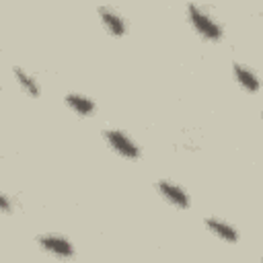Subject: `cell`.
<instances>
[{
  "mask_svg": "<svg viewBox=\"0 0 263 263\" xmlns=\"http://www.w3.org/2000/svg\"><path fill=\"white\" fill-rule=\"evenodd\" d=\"M185 10H187V18H189L193 31H195L201 39H205V41H220V39H222L224 29H222V25L210 14L208 8H203V6H199V4H187Z\"/></svg>",
  "mask_w": 263,
  "mask_h": 263,
  "instance_id": "cell-1",
  "label": "cell"
},
{
  "mask_svg": "<svg viewBox=\"0 0 263 263\" xmlns=\"http://www.w3.org/2000/svg\"><path fill=\"white\" fill-rule=\"evenodd\" d=\"M103 138L109 144V148L113 152H117L121 158H125V160H138L140 154H142L140 152V146L125 132H121V129H113V127L103 129Z\"/></svg>",
  "mask_w": 263,
  "mask_h": 263,
  "instance_id": "cell-2",
  "label": "cell"
},
{
  "mask_svg": "<svg viewBox=\"0 0 263 263\" xmlns=\"http://www.w3.org/2000/svg\"><path fill=\"white\" fill-rule=\"evenodd\" d=\"M37 242L45 253H49V255H53L58 259H72L74 257V245L62 234L45 232V234L37 236Z\"/></svg>",
  "mask_w": 263,
  "mask_h": 263,
  "instance_id": "cell-3",
  "label": "cell"
},
{
  "mask_svg": "<svg viewBox=\"0 0 263 263\" xmlns=\"http://www.w3.org/2000/svg\"><path fill=\"white\" fill-rule=\"evenodd\" d=\"M156 191L160 193V197H164V201H168L171 205H175V208H179V210H187V208L191 205L189 193H187L181 185H177V183H173V181H168V179L156 181Z\"/></svg>",
  "mask_w": 263,
  "mask_h": 263,
  "instance_id": "cell-4",
  "label": "cell"
},
{
  "mask_svg": "<svg viewBox=\"0 0 263 263\" xmlns=\"http://www.w3.org/2000/svg\"><path fill=\"white\" fill-rule=\"evenodd\" d=\"M97 12H99L101 23H103V27L107 29L109 35H113V37H123V35L127 33V25H125L123 16L119 14V10H115L113 6H99Z\"/></svg>",
  "mask_w": 263,
  "mask_h": 263,
  "instance_id": "cell-5",
  "label": "cell"
},
{
  "mask_svg": "<svg viewBox=\"0 0 263 263\" xmlns=\"http://www.w3.org/2000/svg\"><path fill=\"white\" fill-rule=\"evenodd\" d=\"M203 224H205V228H208V230H210L214 236H218L220 240L230 242V245L238 242V230H236V228H234L230 222L210 216V218H205V220H203Z\"/></svg>",
  "mask_w": 263,
  "mask_h": 263,
  "instance_id": "cell-6",
  "label": "cell"
},
{
  "mask_svg": "<svg viewBox=\"0 0 263 263\" xmlns=\"http://www.w3.org/2000/svg\"><path fill=\"white\" fill-rule=\"evenodd\" d=\"M232 70H234V78H236V82H238V86H240L242 90H247V92H259L261 80H259V76H257L249 66L234 62V64H232Z\"/></svg>",
  "mask_w": 263,
  "mask_h": 263,
  "instance_id": "cell-7",
  "label": "cell"
},
{
  "mask_svg": "<svg viewBox=\"0 0 263 263\" xmlns=\"http://www.w3.org/2000/svg\"><path fill=\"white\" fill-rule=\"evenodd\" d=\"M64 103H66L76 115H80V117H88V115H92V113L97 111L95 101H92L90 97H86V95H80V92H68V95L64 97Z\"/></svg>",
  "mask_w": 263,
  "mask_h": 263,
  "instance_id": "cell-8",
  "label": "cell"
},
{
  "mask_svg": "<svg viewBox=\"0 0 263 263\" xmlns=\"http://www.w3.org/2000/svg\"><path fill=\"white\" fill-rule=\"evenodd\" d=\"M12 74H14V78H16V82H18V86L29 95V97H39V84H37V80H35V76H31L29 72H25L23 68H12Z\"/></svg>",
  "mask_w": 263,
  "mask_h": 263,
  "instance_id": "cell-9",
  "label": "cell"
},
{
  "mask_svg": "<svg viewBox=\"0 0 263 263\" xmlns=\"http://www.w3.org/2000/svg\"><path fill=\"white\" fill-rule=\"evenodd\" d=\"M0 205H2V212H4V214H12V212H14V201H12V195L2 193V195H0Z\"/></svg>",
  "mask_w": 263,
  "mask_h": 263,
  "instance_id": "cell-10",
  "label": "cell"
},
{
  "mask_svg": "<svg viewBox=\"0 0 263 263\" xmlns=\"http://www.w3.org/2000/svg\"><path fill=\"white\" fill-rule=\"evenodd\" d=\"M261 117H263V111H261Z\"/></svg>",
  "mask_w": 263,
  "mask_h": 263,
  "instance_id": "cell-11",
  "label": "cell"
},
{
  "mask_svg": "<svg viewBox=\"0 0 263 263\" xmlns=\"http://www.w3.org/2000/svg\"><path fill=\"white\" fill-rule=\"evenodd\" d=\"M261 263H263V259H261Z\"/></svg>",
  "mask_w": 263,
  "mask_h": 263,
  "instance_id": "cell-12",
  "label": "cell"
}]
</instances>
